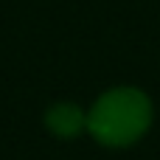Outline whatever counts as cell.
<instances>
[{"instance_id":"6da1fadb","label":"cell","mask_w":160,"mask_h":160,"mask_svg":"<svg viewBox=\"0 0 160 160\" xmlns=\"http://www.w3.org/2000/svg\"><path fill=\"white\" fill-rule=\"evenodd\" d=\"M155 127V101L138 84H112L87 107V135L112 152L138 146Z\"/></svg>"},{"instance_id":"7a4b0ae2","label":"cell","mask_w":160,"mask_h":160,"mask_svg":"<svg viewBox=\"0 0 160 160\" xmlns=\"http://www.w3.org/2000/svg\"><path fill=\"white\" fill-rule=\"evenodd\" d=\"M42 127L56 141H65V143L79 141V138L87 135V107H82L76 101H68V98H59V101L45 107Z\"/></svg>"}]
</instances>
